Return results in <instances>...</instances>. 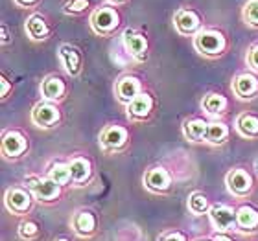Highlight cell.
Instances as JSON below:
<instances>
[{"label": "cell", "mask_w": 258, "mask_h": 241, "mask_svg": "<svg viewBox=\"0 0 258 241\" xmlns=\"http://www.w3.org/2000/svg\"><path fill=\"white\" fill-rule=\"evenodd\" d=\"M122 44H124L125 52H127L135 61H142L148 59V50H150V44H148V37L144 33L135 30V28H127L124 33H122Z\"/></svg>", "instance_id": "obj_4"}, {"label": "cell", "mask_w": 258, "mask_h": 241, "mask_svg": "<svg viewBox=\"0 0 258 241\" xmlns=\"http://www.w3.org/2000/svg\"><path fill=\"white\" fill-rule=\"evenodd\" d=\"M50 24L46 22L43 15H39V13H33L30 19L26 21V33L28 37L32 39V41H46L50 37Z\"/></svg>", "instance_id": "obj_18"}, {"label": "cell", "mask_w": 258, "mask_h": 241, "mask_svg": "<svg viewBox=\"0 0 258 241\" xmlns=\"http://www.w3.org/2000/svg\"><path fill=\"white\" fill-rule=\"evenodd\" d=\"M55 241H69L67 237H59V239H55Z\"/></svg>", "instance_id": "obj_39"}, {"label": "cell", "mask_w": 258, "mask_h": 241, "mask_svg": "<svg viewBox=\"0 0 258 241\" xmlns=\"http://www.w3.org/2000/svg\"><path fill=\"white\" fill-rule=\"evenodd\" d=\"M129 142V131L122 125H107L100 133V144L105 151H120Z\"/></svg>", "instance_id": "obj_9"}, {"label": "cell", "mask_w": 258, "mask_h": 241, "mask_svg": "<svg viewBox=\"0 0 258 241\" xmlns=\"http://www.w3.org/2000/svg\"><path fill=\"white\" fill-rule=\"evenodd\" d=\"M151 111H153V98H151L148 92H140L133 102L125 105V113H127L129 118L135 120V122L146 120L151 114Z\"/></svg>", "instance_id": "obj_16"}, {"label": "cell", "mask_w": 258, "mask_h": 241, "mask_svg": "<svg viewBox=\"0 0 258 241\" xmlns=\"http://www.w3.org/2000/svg\"><path fill=\"white\" fill-rule=\"evenodd\" d=\"M210 206L209 204V199H207V195L201 192H194L192 195L188 197V210L192 212L194 215H201V214H207V212H210Z\"/></svg>", "instance_id": "obj_27"}, {"label": "cell", "mask_w": 258, "mask_h": 241, "mask_svg": "<svg viewBox=\"0 0 258 241\" xmlns=\"http://www.w3.org/2000/svg\"><path fill=\"white\" fill-rule=\"evenodd\" d=\"M59 59L63 63L67 74L76 77L80 75L81 68H83V57H81V52L72 44H61L59 46Z\"/></svg>", "instance_id": "obj_15"}, {"label": "cell", "mask_w": 258, "mask_h": 241, "mask_svg": "<svg viewBox=\"0 0 258 241\" xmlns=\"http://www.w3.org/2000/svg\"><path fill=\"white\" fill-rule=\"evenodd\" d=\"M37 234H39V226L33 221H24L19 226V236L22 239H33V237H37Z\"/></svg>", "instance_id": "obj_30"}, {"label": "cell", "mask_w": 258, "mask_h": 241, "mask_svg": "<svg viewBox=\"0 0 258 241\" xmlns=\"http://www.w3.org/2000/svg\"><path fill=\"white\" fill-rule=\"evenodd\" d=\"M4 203L13 214H26L32 206V192L22 186H11L6 192Z\"/></svg>", "instance_id": "obj_7"}, {"label": "cell", "mask_w": 258, "mask_h": 241, "mask_svg": "<svg viewBox=\"0 0 258 241\" xmlns=\"http://www.w3.org/2000/svg\"><path fill=\"white\" fill-rule=\"evenodd\" d=\"M201 107H203V111L209 116H220V114H223L227 111L229 102H227V98L223 94H220V92H209L203 98Z\"/></svg>", "instance_id": "obj_22"}, {"label": "cell", "mask_w": 258, "mask_h": 241, "mask_svg": "<svg viewBox=\"0 0 258 241\" xmlns=\"http://www.w3.org/2000/svg\"><path fill=\"white\" fill-rule=\"evenodd\" d=\"M232 91L240 100H253L258 94V77L251 72L238 74L232 81Z\"/></svg>", "instance_id": "obj_14"}, {"label": "cell", "mask_w": 258, "mask_h": 241, "mask_svg": "<svg viewBox=\"0 0 258 241\" xmlns=\"http://www.w3.org/2000/svg\"><path fill=\"white\" fill-rule=\"evenodd\" d=\"M214 241H234V239H232L227 232H218V234L214 236Z\"/></svg>", "instance_id": "obj_35"}, {"label": "cell", "mask_w": 258, "mask_h": 241, "mask_svg": "<svg viewBox=\"0 0 258 241\" xmlns=\"http://www.w3.org/2000/svg\"><path fill=\"white\" fill-rule=\"evenodd\" d=\"M61 120L59 107L54 102H39L37 105H33L32 109V122L41 129H50L55 127Z\"/></svg>", "instance_id": "obj_6"}, {"label": "cell", "mask_w": 258, "mask_h": 241, "mask_svg": "<svg viewBox=\"0 0 258 241\" xmlns=\"http://www.w3.org/2000/svg\"><path fill=\"white\" fill-rule=\"evenodd\" d=\"M242 17L245 24L251 28H258V0H247L242 10Z\"/></svg>", "instance_id": "obj_28"}, {"label": "cell", "mask_w": 258, "mask_h": 241, "mask_svg": "<svg viewBox=\"0 0 258 241\" xmlns=\"http://www.w3.org/2000/svg\"><path fill=\"white\" fill-rule=\"evenodd\" d=\"M109 4H113V6H118V4H124L125 0H107Z\"/></svg>", "instance_id": "obj_37"}, {"label": "cell", "mask_w": 258, "mask_h": 241, "mask_svg": "<svg viewBox=\"0 0 258 241\" xmlns=\"http://www.w3.org/2000/svg\"><path fill=\"white\" fill-rule=\"evenodd\" d=\"M41 94L46 102H59L67 94V85L59 75H48L46 79L41 83Z\"/></svg>", "instance_id": "obj_17"}, {"label": "cell", "mask_w": 258, "mask_h": 241, "mask_svg": "<svg viewBox=\"0 0 258 241\" xmlns=\"http://www.w3.org/2000/svg\"><path fill=\"white\" fill-rule=\"evenodd\" d=\"M170 184H172V175H170V172H168L166 168L157 166V168H151V170L146 172L144 186L148 188L150 192L162 193L170 188Z\"/></svg>", "instance_id": "obj_13"}, {"label": "cell", "mask_w": 258, "mask_h": 241, "mask_svg": "<svg viewBox=\"0 0 258 241\" xmlns=\"http://www.w3.org/2000/svg\"><path fill=\"white\" fill-rule=\"evenodd\" d=\"M142 91V85H140L139 77H135V75H124V77H120L116 81V87H114V94H116V100L120 103H131L135 98L139 96Z\"/></svg>", "instance_id": "obj_11"}, {"label": "cell", "mask_w": 258, "mask_h": 241, "mask_svg": "<svg viewBox=\"0 0 258 241\" xmlns=\"http://www.w3.org/2000/svg\"><path fill=\"white\" fill-rule=\"evenodd\" d=\"M10 43V33H8V26L6 24H2V44H8Z\"/></svg>", "instance_id": "obj_36"}, {"label": "cell", "mask_w": 258, "mask_h": 241, "mask_svg": "<svg viewBox=\"0 0 258 241\" xmlns=\"http://www.w3.org/2000/svg\"><path fill=\"white\" fill-rule=\"evenodd\" d=\"M24 182H26V188L32 192L33 197L37 199V201H43V203L55 201L61 193V186L55 181H52L50 177L30 175V177L24 179Z\"/></svg>", "instance_id": "obj_3"}, {"label": "cell", "mask_w": 258, "mask_h": 241, "mask_svg": "<svg viewBox=\"0 0 258 241\" xmlns=\"http://www.w3.org/2000/svg\"><path fill=\"white\" fill-rule=\"evenodd\" d=\"M201 241H207V239H201Z\"/></svg>", "instance_id": "obj_40"}, {"label": "cell", "mask_w": 258, "mask_h": 241, "mask_svg": "<svg viewBox=\"0 0 258 241\" xmlns=\"http://www.w3.org/2000/svg\"><path fill=\"white\" fill-rule=\"evenodd\" d=\"M236 131L243 138H258V116L251 113H243L236 118Z\"/></svg>", "instance_id": "obj_23"}, {"label": "cell", "mask_w": 258, "mask_h": 241, "mask_svg": "<svg viewBox=\"0 0 258 241\" xmlns=\"http://www.w3.org/2000/svg\"><path fill=\"white\" fill-rule=\"evenodd\" d=\"M173 26L177 30V33L181 35H198L201 30H203V21H201V15L198 11L192 10V8H181V10L173 15Z\"/></svg>", "instance_id": "obj_5"}, {"label": "cell", "mask_w": 258, "mask_h": 241, "mask_svg": "<svg viewBox=\"0 0 258 241\" xmlns=\"http://www.w3.org/2000/svg\"><path fill=\"white\" fill-rule=\"evenodd\" d=\"M0 85H2L0 98H2V100H6V98H8V94H10V91H11V85H10V81L6 79V75H2V77H0Z\"/></svg>", "instance_id": "obj_33"}, {"label": "cell", "mask_w": 258, "mask_h": 241, "mask_svg": "<svg viewBox=\"0 0 258 241\" xmlns=\"http://www.w3.org/2000/svg\"><path fill=\"white\" fill-rule=\"evenodd\" d=\"M209 215L218 232H231L236 228V212L225 204H214L210 208Z\"/></svg>", "instance_id": "obj_10"}, {"label": "cell", "mask_w": 258, "mask_h": 241, "mask_svg": "<svg viewBox=\"0 0 258 241\" xmlns=\"http://www.w3.org/2000/svg\"><path fill=\"white\" fill-rule=\"evenodd\" d=\"M207 129H209V122L203 118H192L186 120L183 125V134L184 138L190 142H205L207 140Z\"/></svg>", "instance_id": "obj_21"}, {"label": "cell", "mask_w": 258, "mask_h": 241, "mask_svg": "<svg viewBox=\"0 0 258 241\" xmlns=\"http://www.w3.org/2000/svg\"><path fill=\"white\" fill-rule=\"evenodd\" d=\"M17 6H21V8H35V6L41 2V0H13Z\"/></svg>", "instance_id": "obj_34"}, {"label": "cell", "mask_w": 258, "mask_h": 241, "mask_svg": "<svg viewBox=\"0 0 258 241\" xmlns=\"http://www.w3.org/2000/svg\"><path fill=\"white\" fill-rule=\"evenodd\" d=\"M91 8V0H67L63 11L67 15H81Z\"/></svg>", "instance_id": "obj_29"}, {"label": "cell", "mask_w": 258, "mask_h": 241, "mask_svg": "<svg viewBox=\"0 0 258 241\" xmlns=\"http://www.w3.org/2000/svg\"><path fill=\"white\" fill-rule=\"evenodd\" d=\"M236 226L240 230H256L258 212L253 206H240L236 210Z\"/></svg>", "instance_id": "obj_24"}, {"label": "cell", "mask_w": 258, "mask_h": 241, "mask_svg": "<svg viewBox=\"0 0 258 241\" xmlns=\"http://www.w3.org/2000/svg\"><path fill=\"white\" fill-rule=\"evenodd\" d=\"M229 136V127L223 122H209V129H207V140L212 145L223 144Z\"/></svg>", "instance_id": "obj_25"}, {"label": "cell", "mask_w": 258, "mask_h": 241, "mask_svg": "<svg viewBox=\"0 0 258 241\" xmlns=\"http://www.w3.org/2000/svg\"><path fill=\"white\" fill-rule=\"evenodd\" d=\"M28 138L21 131H8L2 138V153L8 158H19L26 153Z\"/></svg>", "instance_id": "obj_12"}, {"label": "cell", "mask_w": 258, "mask_h": 241, "mask_svg": "<svg viewBox=\"0 0 258 241\" xmlns=\"http://www.w3.org/2000/svg\"><path fill=\"white\" fill-rule=\"evenodd\" d=\"M254 170H256V173H258V158L254 160Z\"/></svg>", "instance_id": "obj_38"}, {"label": "cell", "mask_w": 258, "mask_h": 241, "mask_svg": "<svg viewBox=\"0 0 258 241\" xmlns=\"http://www.w3.org/2000/svg\"><path fill=\"white\" fill-rule=\"evenodd\" d=\"M247 64L251 66L253 70H258V44H253L247 52V57H245Z\"/></svg>", "instance_id": "obj_31"}, {"label": "cell", "mask_w": 258, "mask_h": 241, "mask_svg": "<svg viewBox=\"0 0 258 241\" xmlns=\"http://www.w3.org/2000/svg\"><path fill=\"white\" fill-rule=\"evenodd\" d=\"M194 46L205 57H218V55H221L227 50V39L220 30L203 28L194 37Z\"/></svg>", "instance_id": "obj_1"}, {"label": "cell", "mask_w": 258, "mask_h": 241, "mask_svg": "<svg viewBox=\"0 0 258 241\" xmlns=\"http://www.w3.org/2000/svg\"><path fill=\"white\" fill-rule=\"evenodd\" d=\"M120 26V13L113 6H102L91 13V28L96 35L109 37Z\"/></svg>", "instance_id": "obj_2"}, {"label": "cell", "mask_w": 258, "mask_h": 241, "mask_svg": "<svg viewBox=\"0 0 258 241\" xmlns=\"http://www.w3.org/2000/svg\"><path fill=\"white\" fill-rule=\"evenodd\" d=\"M72 228L80 236H91L96 230V217L89 210H80L72 217Z\"/></svg>", "instance_id": "obj_19"}, {"label": "cell", "mask_w": 258, "mask_h": 241, "mask_svg": "<svg viewBox=\"0 0 258 241\" xmlns=\"http://www.w3.org/2000/svg\"><path fill=\"white\" fill-rule=\"evenodd\" d=\"M48 177L55 181L59 186H67L69 182H72V175H70V164L67 162H54L48 170Z\"/></svg>", "instance_id": "obj_26"}, {"label": "cell", "mask_w": 258, "mask_h": 241, "mask_svg": "<svg viewBox=\"0 0 258 241\" xmlns=\"http://www.w3.org/2000/svg\"><path fill=\"white\" fill-rule=\"evenodd\" d=\"M159 241H186V237L181 232H166V234H162Z\"/></svg>", "instance_id": "obj_32"}, {"label": "cell", "mask_w": 258, "mask_h": 241, "mask_svg": "<svg viewBox=\"0 0 258 241\" xmlns=\"http://www.w3.org/2000/svg\"><path fill=\"white\" fill-rule=\"evenodd\" d=\"M227 188L234 197H247L249 192L253 190V177L242 168H234L227 173L225 177Z\"/></svg>", "instance_id": "obj_8"}, {"label": "cell", "mask_w": 258, "mask_h": 241, "mask_svg": "<svg viewBox=\"0 0 258 241\" xmlns=\"http://www.w3.org/2000/svg\"><path fill=\"white\" fill-rule=\"evenodd\" d=\"M70 164V175H72V182L74 184H85L92 175V166L91 160L85 156H74Z\"/></svg>", "instance_id": "obj_20"}]
</instances>
